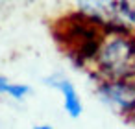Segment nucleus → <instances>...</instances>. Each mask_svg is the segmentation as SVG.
I'll use <instances>...</instances> for the list:
<instances>
[{"instance_id": "8", "label": "nucleus", "mask_w": 135, "mask_h": 129, "mask_svg": "<svg viewBox=\"0 0 135 129\" xmlns=\"http://www.w3.org/2000/svg\"><path fill=\"white\" fill-rule=\"evenodd\" d=\"M133 122H135V109H133Z\"/></svg>"}, {"instance_id": "5", "label": "nucleus", "mask_w": 135, "mask_h": 129, "mask_svg": "<svg viewBox=\"0 0 135 129\" xmlns=\"http://www.w3.org/2000/svg\"><path fill=\"white\" fill-rule=\"evenodd\" d=\"M30 85H24V83H15V81H9L6 76H0V94H6L13 100H24L28 94H30Z\"/></svg>"}, {"instance_id": "2", "label": "nucleus", "mask_w": 135, "mask_h": 129, "mask_svg": "<svg viewBox=\"0 0 135 129\" xmlns=\"http://www.w3.org/2000/svg\"><path fill=\"white\" fill-rule=\"evenodd\" d=\"M93 65L105 81L135 78V37L128 32L104 35Z\"/></svg>"}, {"instance_id": "3", "label": "nucleus", "mask_w": 135, "mask_h": 129, "mask_svg": "<svg viewBox=\"0 0 135 129\" xmlns=\"http://www.w3.org/2000/svg\"><path fill=\"white\" fill-rule=\"evenodd\" d=\"M98 94L105 103L117 107L120 112L135 109V79L104 81L98 87Z\"/></svg>"}, {"instance_id": "7", "label": "nucleus", "mask_w": 135, "mask_h": 129, "mask_svg": "<svg viewBox=\"0 0 135 129\" xmlns=\"http://www.w3.org/2000/svg\"><path fill=\"white\" fill-rule=\"evenodd\" d=\"M33 129H54L52 125H48V123H41V125H35Z\"/></svg>"}, {"instance_id": "1", "label": "nucleus", "mask_w": 135, "mask_h": 129, "mask_svg": "<svg viewBox=\"0 0 135 129\" xmlns=\"http://www.w3.org/2000/svg\"><path fill=\"white\" fill-rule=\"evenodd\" d=\"M104 32L85 15L70 13L54 24V37L65 54L78 65L93 63L104 39Z\"/></svg>"}, {"instance_id": "6", "label": "nucleus", "mask_w": 135, "mask_h": 129, "mask_svg": "<svg viewBox=\"0 0 135 129\" xmlns=\"http://www.w3.org/2000/svg\"><path fill=\"white\" fill-rule=\"evenodd\" d=\"M118 13L124 20L135 24V2H117Z\"/></svg>"}, {"instance_id": "4", "label": "nucleus", "mask_w": 135, "mask_h": 129, "mask_svg": "<svg viewBox=\"0 0 135 129\" xmlns=\"http://www.w3.org/2000/svg\"><path fill=\"white\" fill-rule=\"evenodd\" d=\"M45 83H48L50 87L57 89L63 96V107H65V112L70 116V118H78L83 111V103H81V98L76 90V87L72 85L70 79L63 78V76H54V78H48Z\"/></svg>"}]
</instances>
